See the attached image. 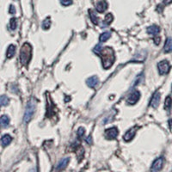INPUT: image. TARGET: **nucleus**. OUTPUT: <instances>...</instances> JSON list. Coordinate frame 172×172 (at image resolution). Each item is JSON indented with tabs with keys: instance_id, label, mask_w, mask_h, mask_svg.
I'll return each instance as SVG.
<instances>
[{
	"instance_id": "obj_13",
	"label": "nucleus",
	"mask_w": 172,
	"mask_h": 172,
	"mask_svg": "<svg viewBox=\"0 0 172 172\" xmlns=\"http://www.w3.org/2000/svg\"><path fill=\"white\" fill-rule=\"evenodd\" d=\"M159 32H160V28L157 25H151L147 29V33L151 35L156 36L157 34H159Z\"/></svg>"
},
{
	"instance_id": "obj_25",
	"label": "nucleus",
	"mask_w": 172,
	"mask_h": 172,
	"mask_svg": "<svg viewBox=\"0 0 172 172\" xmlns=\"http://www.w3.org/2000/svg\"><path fill=\"white\" fill-rule=\"evenodd\" d=\"M0 101H1V105H2V106H6V105H8L9 103H10L9 98H8L7 96H2Z\"/></svg>"
},
{
	"instance_id": "obj_18",
	"label": "nucleus",
	"mask_w": 172,
	"mask_h": 172,
	"mask_svg": "<svg viewBox=\"0 0 172 172\" xmlns=\"http://www.w3.org/2000/svg\"><path fill=\"white\" fill-rule=\"evenodd\" d=\"M16 54V46L14 45H10L8 49H7V53H6V57L8 59H11Z\"/></svg>"
},
{
	"instance_id": "obj_28",
	"label": "nucleus",
	"mask_w": 172,
	"mask_h": 172,
	"mask_svg": "<svg viewBox=\"0 0 172 172\" xmlns=\"http://www.w3.org/2000/svg\"><path fill=\"white\" fill-rule=\"evenodd\" d=\"M102 49H103V46H102V44H101V43H99V44H97L96 46H95V48H94V52H95L96 54H99L101 53Z\"/></svg>"
},
{
	"instance_id": "obj_19",
	"label": "nucleus",
	"mask_w": 172,
	"mask_h": 172,
	"mask_svg": "<svg viewBox=\"0 0 172 172\" xmlns=\"http://www.w3.org/2000/svg\"><path fill=\"white\" fill-rule=\"evenodd\" d=\"M1 126L2 127H7L10 124V118L7 115H3L1 117Z\"/></svg>"
},
{
	"instance_id": "obj_14",
	"label": "nucleus",
	"mask_w": 172,
	"mask_h": 172,
	"mask_svg": "<svg viewBox=\"0 0 172 172\" xmlns=\"http://www.w3.org/2000/svg\"><path fill=\"white\" fill-rule=\"evenodd\" d=\"M146 52H145V51H142V52H139L138 54H136L133 59H132V61H138V62H143L145 59H146Z\"/></svg>"
},
{
	"instance_id": "obj_26",
	"label": "nucleus",
	"mask_w": 172,
	"mask_h": 172,
	"mask_svg": "<svg viewBox=\"0 0 172 172\" xmlns=\"http://www.w3.org/2000/svg\"><path fill=\"white\" fill-rule=\"evenodd\" d=\"M84 133H85V131H84V128H83V127H79V128L78 129V132H77V134H78V137L79 138H82L84 137Z\"/></svg>"
},
{
	"instance_id": "obj_5",
	"label": "nucleus",
	"mask_w": 172,
	"mask_h": 172,
	"mask_svg": "<svg viewBox=\"0 0 172 172\" xmlns=\"http://www.w3.org/2000/svg\"><path fill=\"white\" fill-rule=\"evenodd\" d=\"M119 132H118V129L116 127H111V128H108L105 131V138L107 139H115V138L117 137Z\"/></svg>"
},
{
	"instance_id": "obj_27",
	"label": "nucleus",
	"mask_w": 172,
	"mask_h": 172,
	"mask_svg": "<svg viewBox=\"0 0 172 172\" xmlns=\"http://www.w3.org/2000/svg\"><path fill=\"white\" fill-rule=\"evenodd\" d=\"M143 76H144V74L143 73H141L140 75H138V78L136 79V80L134 81V84H133V85H137L138 84H140L141 82H143Z\"/></svg>"
},
{
	"instance_id": "obj_30",
	"label": "nucleus",
	"mask_w": 172,
	"mask_h": 172,
	"mask_svg": "<svg viewBox=\"0 0 172 172\" xmlns=\"http://www.w3.org/2000/svg\"><path fill=\"white\" fill-rule=\"evenodd\" d=\"M9 12H10V14H11V15H13V14H15V13H16V9H15V7H14L13 5H11V6H10Z\"/></svg>"
},
{
	"instance_id": "obj_20",
	"label": "nucleus",
	"mask_w": 172,
	"mask_h": 172,
	"mask_svg": "<svg viewBox=\"0 0 172 172\" xmlns=\"http://www.w3.org/2000/svg\"><path fill=\"white\" fill-rule=\"evenodd\" d=\"M89 13H90V17H91V20L92 21V23H94V24H98L99 23V19H98V17L96 16V13L94 12V11H89Z\"/></svg>"
},
{
	"instance_id": "obj_17",
	"label": "nucleus",
	"mask_w": 172,
	"mask_h": 172,
	"mask_svg": "<svg viewBox=\"0 0 172 172\" xmlns=\"http://www.w3.org/2000/svg\"><path fill=\"white\" fill-rule=\"evenodd\" d=\"M12 138L9 135V134H5L4 135L2 138H1V143L3 146H6L8 145H10V143L11 142Z\"/></svg>"
},
{
	"instance_id": "obj_32",
	"label": "nucleus",
	"mask_w": 172,
	"mask_h": 172,
	"mask_svg": "<svg viewBox=\"0 0 172 172\" xmlns=\"http://www.w3.org/2000/svg\"><path fill=\"white\" fill-rule=\"evenodd\" d=\"M85 140H86V142H87L88 144H90V145H91V144H92V137L91 136H88V137L86 138V139H85Z\"/></svg>"
},
{
	"instance_id": "obj_3",
	"label": "nucleus",
	"mask_w": 172,
	"mask_h": 172,
	"mask_svg": "<svg viewBox=\"0 0 172 172\" xmlns=\"http://www.w3.org/2000/svg\"><path fill=\"white\" fill-rule=\"evenodd\" d=\"M35 108H36V101L34 98H31L29 103L26 106V109H25V114H24V121L26 123L29 122L33 117L34 113V110H35Z\"/></svg>"
},
{
	"instance_id": "obj_4",
	"label": "nucleus",
	"mask_w": 172,
	"mask_h": 172,
	"mask_svg": "<svg viewBox=\"0 0 172 172\" xmlns=\"http://www.w3.org/2000/svg\"><path fill=\"white\" fill-rule=\"evenodd\" d=\"M170 68H171V66L167 60H162L158 64V69L160 75L167 74L170 71Z\"/></svg>"
},
{
	"instance_id": "obj_15",
	"label": "nucleus",
	"mask_w": 172,
	"mask_h": 172,
	"mask_svg": "<svg viewBox=\"0 0 172 172\" xmlns=\"http://www.w3.org/2000/svg\"><path fill=\"white\" fill-rule=\"evenodd\" d=\"M163 51L164 53H171L172 52V38L169 37L167 38L165 43H164V46H163Z\"/></svg>"
},
{
	"instance_id": "obj_6",
	"label": "nucleus",
	"mask_w": 172,
	"mask_h": 172,
	"mask_svg": "<svg viewBox=\"0 0 172 172\" xmlns=\"http://www.w3.org/2000/svg\"><path fill=\"white\" fill-rule=\"evenodd\" d=\"M139 97H140V93L138 91H134L127 97L126 103L129 105H133V104H135L139 100Z\"/></svg>"
},
{
	"instance_id": "obj_1",
	"label": "nucleus",
	"mask_w": 172,
	"mask_h": 172,
	"mask_svg": "<svg viewBox=\"0 0 172 172\" xmlns=\"http://www.w3.org/2000/svg\"><path fill=\"white\" fill-rule=\"evenodd\" d=\"M99 56L102 59V64H103V67L105 70L110 68L115 60V52L114 50L109 47V46H106L102 49L101 53L99 54Z\"/></svg>"
},
{
	"instance_id": "obj_29",
	"label": "nucleus",
	"mask_w": 172,
	"mask_h": 172,
	"mask_svg": "<svg viewBox=\"0 0 172 172\" xmlns=\"http://www.w3.org/2000/svg\"><path fill=\"white\" fill-rule=\"evenodd\" d=\"M60 3L64 6H69L72 4V0H60Z\"/></svg>"
},
{
	"instance_id": "obj_33",
	"label": "nucleus",
	"mask_w": 172,
	"mask_h": 172,
	"mask_svg": "<svg viewBox=\"0 0 172 172\" xmlns=\"http://www.w3.org/2000/svg\"><path fill=\"white\" fill-rule=\"evenodd\" d=\"M172 3V0H163V4H165V5H168V4H171Z\"/></svg>"
},
{
	"instance_id": "obj_12",
	"label": "nucleus",
	"mask_w": 172,
	"mask_h": 172,
	"mask_svg": "<svg viewBox=\"0 0 172 172\" xmlns=\"http://www.w3.org/2000/svg\"><path fill=\"white\" fill-rule=\"evenodd\" d=\"M69 161H70V158H65L61 159V160L59 161V163H58L56 170H57V171H61V170H64V169H65V168L67 166Z\"/></svg>"
},
{
	"instance_id": "obj_2",
	"label": "nucleus",
	"mask_w": 172,
	"mask_h": 172,
	"mask_svg": "<svg viewBox=\"0 0 172 172\" xmlns=\"http://www.w3.org/2000/svg\"><path fill=\"white\" fill-rule=\"evenodd\" d=\"M32 56V46L29 43H24L20 50V62L23 66H28Z\"/></svg>"
},
{
	"instance_id": "obj_11",
	"label": "nucleus",
	"mask_w": 172,
	"mask_h": 172,
	"mask_svg": "<svg viewBox=\"0 0 172 172\" xmlns=\"http://www.w3.org/2000/svg\"><path fill=\"white\" fill-rule=\"evenodd\" d=\"M99 83V79L96 76H93V77H91L89 78L87 81H86V84L87 85L90 87V88H95Z\"/></svg>"
},
{
	"instance_id": "obj_7",
	"label": "nucleus",
	"mask_w": 172,
	"mask_h": 172,
	"mask_svg": "<svg viewBox=\"0 0 172 172\" xmlns=\"http://www.w3.org/2000/svg\"><path fill=\"white\" fill-rule=\"evenodd\" d=\"M159 103H160V93L158 91H156L153 94V96L150 101L149 105L151 107H152L153 108H156L159 105Z\"/></svg>"
},
{
	"instance_id": "obj_23",
	"label": "nucleus",
	"mask_w": 172,
	"mask_h": 172,
	"mask_svg": "<svg viewBox=\"0 0 172 172\" xmlns=\"http://www.w3.org/2000/svg\"><path fill=\"white\" fill-rule=\"evenodd\" d=\"M51 27V20L50 18H46L43 22H42V29H48Z\"/></svg>"
},
{
	"instance_id": "obj_22",
	"label": "nucleus",
	"mask_w": 172,
	"mask_h": 172,
	"mask_svg": "<svg viewBox=\"0 0 172 172\" xmlns=\"http://www.w3.org/2000/svg\"><path fill=\"white\" fill-rule=\"evenodd\" d=\"M113 19H114V16H113V15H112L111 13H108V14L105 16L104 23H105L106 25H109L110 23H112Z\"/></svg>"
},
{
	"instance_id": "obj_9",
	"label": "nucleus",
	"mask_w": 172,
	"mask_h": 172,
	"mask_svg": "<svg viewBox=\"0 0 172 172\" xmlns=\"http://www.w3.org/2000/svg\"><path fill=\"white\" fill-rule=\"evenodd\" d=\"M163 158H157L156 160L152 163V165H151V171H160L161 169L163 168Z\"/></svg>"
},
{
	"instance_id": "obj_8",
	"label": "nucleus",
	"mask_w": 172,
	"mask_h": 172,
	"mask_svg": "<svg viewBox=\"0 0 172 172\" xmlns=\"http://www.w3.org/2000/svg\"><path fill=\"white\" fill-rule=\"evenodd\" d=\"M137 129H138L137 126H134V127H133V128L129 129V130L126 132V133H125V135L123 136V139H124L126 142H129V141H131V140L134 138V136H135L136 132H137Z\"/></svg>"
},
{
	"instance_id": "obj_16",
	"label": "nucleus",
	"mask_w": 172,
	"mask_h": 172,
	"mask_svg": "<svg viewBox=\"0 0 172 172\" xmlns=\"http://www.w3.org/2000/svg\"><path fill=\"white\" fill-rule=\"evenodd\" d=\"M171 107L172 98L170 96H168L165 98V101H164V109H165L168 113H170V111H171Z\"/></svg>"
},
{
	"instance_id": "obj_21",
	"label": "nucleus",
	"mask_w": 172,
	"mask_h": 172,
	"mask_svg": "<svg viewBox=\"0 0 172 172\" xmlns=\"http://www.w3.org/2000/svg\"><path fill=\"white\" fill-rule=\"evenodd\" d=\"M111 36V33L110 32H104L103 34L100 35L99 37V40L101 42H105L106 41H108Z\"/></svg>"
},
{
	"instance_id": "obj_34",
	"label": "nucleus",
	"mask_w": 172,
	"mask_h": 172,
	"mask_svg": "<svg viewBox=\"0 0 172 172\" xmlns=\"http://www.w3.org/2000/svg\"><path fill=\"white\" fill-rule=\"evenodd\" d=\"M169 125H170V127L172 129V119H171V120L169 121Z\"/></svg>"
},
{
	"instance_id": "obj_31",
	"label": "nucleus",
	"mask_w": 172,
	"mask_h": 172,
	"mask_svg": "<svg viewBox=\"0 0 172 172\" xmlns=\"http://www.w3.org/2000/svg\"><path fill=\"white\" fill-rule=\"evenodd\" d=\"M153 41H154V42H155V44L156 45H158L159 43H160V37H155L154 39H153Z\"/></svg>"
},
{
	"instance_id": "obj_24",
	"label": "nucleus",
	"mask_w": 172,
	"mask_h": 172,
	"mask_svg": "<svg viewBox=\"0 0 172 172\" xmlns=\"http://www.w3.org/2000/svg\"><path fill=\"white\" fill-rule=\"evenodd\" d=\"M16 26H17V23H16V18H11V21H10V28L12 30H15L16 29Z\"/></svg>"
},
{
	"instance_id": "obj_10",
	"label": "nucleus",
	"mask_w": 172,
	"mask_h": 172,
	"mask_svg": "<svg viewBox=\"0 0 172 172\" xmlns=\"http://www.w3.org/2000/svg\"><path fill=\"white\" fill-rule=\"evenodd\" d=\"M108 4L106 0H101L96 4V11L99 12V13H103L108 9Z\"/></svg>"
}]
</instances>
